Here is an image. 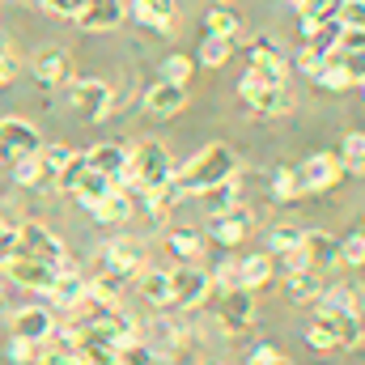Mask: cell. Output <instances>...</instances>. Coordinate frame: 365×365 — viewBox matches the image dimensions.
Listing matches in <instances>:
<instances>
[{"label": "cell", "instance_id": "5bb4252c", "mask_svg": "<svg viewBox=\"0 0 365 365\" xmlns=\"http://www.w3.org/2000/svg\"><path fill=\"white\" fill-rule=\"evenodd\" d=\"M34 77H38L43 90H60V86H68V81H73V56H68L64 47H47V51H38V56H34Z\"/></svg>", "mask_w": 365, "mask_h": 365}, {"label": "cell", "instance_id": "4dcf8cb0", "mask_svg": "<svg viewBox=\"0 0 365 365\" xmlns=\"http://www.w3.org/2000/svg\"><path fill=\"white\" fill-rule=\"evenodd\" d=\"M204 200H208V208H212V217H221V212H230L234 204H242V187H238V175L225 182H217L212 191H204Z\"/></svg>", "mask_w": 365, "mask_h": 365}, {"label": "cell", "instance_id": "9c48e42d", "mask_svg": "<svg viewBox=\"0 0 365 365\" xmlns=\"http://www.w3.org/2000/svg\"><path fill=\"white\" fill-rule=\"evenodd\" d=\"M255 323V293L251 289H225L221 306H217V327L225 336H242Z\"/></svg>", "mask_w": 365, "mask_h": 365}, {"label": "cell", "instance_id": "ab89813d", "mask_svg": "<svg viewBox=\"0 0 365 365\" xmlns=\"http://www.w3.org/2000/svg\"><path fill=\"white\" fill-rule=\"evenodd\" d=\"M38 365H86V361H81V353L73 349V340H68V336H60V344H56L51 353H43V361H38Z\"/></svg>", "mask_w": 365, "mask_h": 365}, {"label": "cell", "instance_id": "4316f807", "mask_svg": "<svg viewBox=\"0 0 365 365\" xmlns=\"http://www.w3.org/2000/svg\"><path fill=\"white\" fill-rule=\"evenodd\" d=\"M242 30V17L230 9V4H208L204 13V34H221V38H234Z\"/></svg>", "mask_w": 365, "mask_h": 365}, {"label": "cell", "instance_id": "681fc988", "mask_svg": "<svg viewBox=\"0 0 365 365\" xmlns=\"http://www.w3.org/2000/svg\"><path fill=\"white\" fill-rule=\"evenodd\" d=\"M9 255H17V225H4V230H0V264H4Z\"/></svg>", "mask_w": 365, "mask_h": 365}, {"label": "cell", "instance_id": "603a6c76", "mask_svg": "<svg viewBox=\"0 0 365 365\" xmlns=\"http://www.w3.org/2000/svg\"><path fill=\"white\" fill-rule=\"evenodd\" d=\"M276 276V259L268 251H259V255H247V259H238V289H264V284H272Z\"/></svg>", "mask_w": 365, "mask_h": 365}, {"label": "cell", "instance_id": "f35d334b", "mask_svg": "<svg viewBox=\"0 0 365 365\" xmlns=\"http://www.w3.org/2000/svg\"><path fill=\"white\" fill-rule=\"evenodd\" d=\"M153 361H158V353H149L145 340H132V344L115 349V365H153Z\"/></svg>", "mask_w": 365, "mask_h": 365}, {"label": "cell", "instance_id": "277c9868", "mask_svg": "<svg viewBox=\"0 0 365 365\" xmlns=\"http://www.w3.org/2000/svg\"><path fill=\"white\" fill-rule=\"evenodd\" d=\"M17 251L30 255V259L51 264L56 272H77V264H73V255L64 251V242H60L47 225H38V221H21V225H17Z\"/></svg>", "mask_w": 365, "mask_h": 365}, {"label": "cell", "instance_id": "1f68e13d", "mask_svg": "<svg viewBox=\"0 0 365 365\" xmlns=\"http://www.w3.org/2000/svg\"><path fill=\"white\" fill-rule=\"evenodd\" d=\"M13 182H21V187H47L51 175H47L43 158L30 153V158H17V162H13Z\"/></svg>", "mask_w": 365, "mask_h": 365}, {"label": "cell", "instance_id": "d6986e66", "mask_svg": "<svg viewBox=\"0 0 365 365\" xmlns=\"http://www.w3.org/2000/svg\"><path fill=\"white\" fill-rule=\"evenodd\" d=\"M251 225H255V221H251V212H247L242 204H234L230 212H221V217H217L212 238H217L221 247H242V242H247V234H251Z\"/></svg>", "mask_w": 365, "mask_h": 365}, {"label": "cell", "instance_id": "ffe728a7", "mask_svg": "<svg viewBox=\"0 0 365 365\" xmlns=\"http://www.w3.org/2000/svg\"><path fill=\"white\" fill-rule=\"evenodd\" d=\"M187 106V86H175V81H158L153 90L145 93V110L158 115V119H170Z\"/></svg>", "mask_w": 365, "mask_h": 365}, {"label": "cell", "instance_id": "ee69618b", "mask_svg": "<svg viewBox=\"0 0 365 365\" xmlns=\"http://www.w3.org/2000/svg\"><path fill=\"white\" fill-rule=\"evenodd\" d=\"M361 13H365V0H340L336 21H340L344 30H357V26H361Z\"/></svg>", "mask_w": 365, "mask_h": 365}, {"label": "cell", "instance_id": "3957f363", "mask_svg": "<svg viewBox=\"0 0 365 365\" xmlns=\"http://www.w3.org/2000/svg\"><path fill=\"white\" fill-rule=\"evenodd\" d=\"M306 340L314 353H336V349H361V314L340 310V306H319L314 323L306 327Z\"/></svg>", "mask_w": 365, "mask_h": 365}, {"label": "cell", "instance_id": "f546056e", "mask_svg": "<svg viewBox=\"0 0 365 365\" xmlns=\"http://www.w3.org/2000/svg\"><path fill=\"white\" fill-rule=\"evenodd\" d=\"M166 247H170L179 259H195V255L204 251V234L191 230V225H175V230H166Z\"/></svg>", "mask_w": 365, "mask_h": 365}, {"label": "cell", "instance_id": "836d02e7", "mask_svg": "<svg viewBox=\"0 0 365 365\" xmlns=\"http://www.w3.org/2000/svg\"><path fill=\"white\" fill-rule=\"evenodd\" d=\"M230 43H234V38L204 34V43H200V64H204V68H221V64L230 60Z\"/></svg>", "mask_w": 365, "mask_h": 365}, {"label": "cell", "instance_id": "74e56055", "mask_svg": "<svg viewBox=\"0 0 365 365\" xmlns=\"http://www.w3.org/2000/svg\"><path fill=\"white\" fill-rule=\"evenodd\" d=\"M9 361H13V365H38V361H43V344L13 336V340H9Z\"/></svg>", "mask_w": 365, "mask_h": 365}, {"label": "cell", "instance_id": "7402d4cb", "mask_svg": "<svg viewBox=\"0 0 365 365\" xmlns=\"http://www.w3.org/2000/svg\"><path fill=\"white\" fill-rule=\"evenodd\" d=\"M132 17H136L140 26L166 34V30L175 26V17H179V4H175V0H136V4H132Z\"/></svg>", "mask_w": 365, "mask_h": 365}, {"label": "cell", "instance_id": "cb8c5ba5", "mask_svg": "<svg viewBox=\"0 0 365 365\" xmlns=\"http://www.w3.org/2000/svg\"><path fill=\"white\" fill-rule=\"evenodd\" d=\"M136 200H145V212H149V217H153V221L162 225V221H166V217H170V212L179 208L182 191H179V182L170 179V182H162L158 191H149V195H136Z\"/></svg>", "mask_w": 365, "mask_h": 365}, {"label": "cell", "instance_id": "bcb514c9", "mask_svg": "<svg viewBox=\"0 0 365 365\" xmlns=\"http://www.w3.org/2000/svg\"><path fill=\"white\" fill-rule=\"evenodd\" d=\"M251 365H293V361H289L276 344H259V349L251 353Z\"/></svg>", "mask_w": 365, "mask_h": 365}, {"label": "cell", "instance_id": "52a82bcc", "mask_svg": "<svg viewBox=\"0 0 365 365\" xmlns=\"http://www.w3.org/2000/svg\"><path fill=\"white\" fill-rule=\"evenodd\" d=\"M166 276H170V306H179V310H195L212 297V276L195 264H182Z\"/></svg>", "mask_w": 365, "mask_h": 365}, {"label": "cell", "instance_id": "7bdbcfd3", "mask_svg": "<svg viewBox=\"0 0 365 365\" xmlns=\"http://www.w3.org/2000/svg\"><path fill=\"white\" fill-rule=\"evenodd\" d=\"M162 81H175V86L191 81V60H187V56H166V64H162Z\"/></svg>", "mask_w": 365, "mask_h": 365}, {"label": "cell", "instance_id": "b9f144b4", "mask_svg": "<svg viewBox=\"0 0 365 365\" xmlns=\"http://www.w3.org/2000/svg\"><path fill=\"white\" fill-rule=\"evenodd\" d=\"M293 4H297L302 17H314V21H327V17H336V9H340V0H293Z\"/></svg>", "mask_w": 365, "mask_h": 365}, {"label": "cell", "instance_id": "30bf717a", "mask_svg": "<svg viewBox=\"0 0 365 365\" xmlns=\"http://www.w3.org/2000/svg\"><path fill=\"white\" fill-rule=\"evenodd\" d=\"M344 179V166H340V158L336 153H314V158H306L302 162V170H297V182H302V195H323V191H331L336 182Z\"/></svg>", "mask_w": 365, "mask_h": 365}, {"label": "cell", "instance_id": "60d3db41", "mask_svg": "<svg viewBox=\"0 0 365 365\" xmlns=\"http://www.w3.org/2000/svg\"><path fill=\"white\" fill-rule=\"evenodd\" d=\"M340 264H349V268H361V259H365V234L357 230V234H349L344 242H340Z\"/></svg>", "mask_w": 365, "mask_h": 365}, {"label": "cell", "instance_id": "6da1fadb", "mask_svg": "<svg viewBox=\"0 0 365 365\" xmlns=\"http://www.w3.org/2000/svg\"><path fill=\"white\" fill-rule=\"evenodd\" d=\"M242 166H238V153L230 149V145H221V140H212V145H204L182 170H175V182H179L182 200L187 195H204V191H212L217 182L234 179Z\"/></svg>", "mask_w": 365, "mask_h": 365}, {"label": "cell", "instance_id": "8992f818", "mask_svg": "<svg viewBox=\"0 0 365 365\" xmlns=\"http://www.w3.org/2000/svg\"><path fill=\"white\" fill-rule=\"evenodd\" d=\"M68 102L77 106V115H86L90 123H102L110 119L115 110V90L98 77H81V81H68Z\"/></svg>", "mask_w": 365, "mask_h": 365}, {"label": "cell", "instance_id": "f907efd6", "mask_svg": "<svg viewBox=\"0 0 365 365\" xmlns=\"http://www.w3.org/2000/svg\"><path fill=\"white\" fill-rule=\"evenodd\" d=\"M9 81H13V60L0 51V86H9Z\"/></svg>", "mask_w": 365, "mask_h": 365}, {"label": "cell", "instance_id": "7c38bea8", "mask_svg": "<svg viewBox=\"0 0 365 365\" xmlns=\"http://www.w3.org/2000/svg\"><path fill=\"white\" fill-rule=\"evenodd\" d=\"M238 93L247 98V106H251L255 115H280V110H289L284 86H268L259 73H247V77L238 81Z\"/></svg>", "mask_w": 365, "mask_h": 365}, {"label": "cell", "instance_id": "f5cc1de1", "mask_svg": "<svg viewBox=\"0 0 365 365\" xmlns=\"http://www.w3.org/2000/svg\"><path fill=\"white\" fill-rule=\"evenodd\" d=\"M0 230H4V217H0Z\"/></svg>", "mask_w": 365, "mask_h": 365}, {"label": "cell", "instance_id": "ac0fdd59", "mask_svg": "<svg viewBox=\"0 0 365 365\" xmlns=\"http://www.w3.org/2000/svg\"><path fill=\"white\" fill-rule=\"evenodd\" d=\"M86 162H90V170L106 175L115 187H123V170H128V149H123V145L102 140V145H93L90 153H86Z\"/></svg>", "mask_w": 365, "mask_h": 365}, {"label": "cell", "instance_id": "83f0119b", "mask_svg": "<svg viewBox=\"0 0 365 365\" xmlns=\"http://www.w3.org/2000/svg\"><path fill=\"white\" fill-rule=\"evenodd\" d=\"M136 289L145 293V302H149V306H170V276H166V272H158V268H140Z\"/></svg>", "mask_w": 365, "mask_h": 365}, {"label": "cell", "instance_id": "e575fe53", "mask_svg": "<svg viewBox=\"0 0 365 365\" xmlns=\"http://www.w3.org/2000/svg\"><path fill=\"white\" fill-rule=\"evenodd\" d=\"M302 247V225H276L272 234H268V255H289V251H297Z\"/></svg>", "mask_w": 365, "mask_h": 365}, {"label": "cell", "instance_id": "f6af8a7d", "mask_svg": "<svg viewBox=\"0 0 365 365\" xmlns=\"http://www.w3.org/2000/svg\"><path fill=\"white\" fill-rule=\"evenodd\" d=\"M208 276H212V289H221V293L225 289H238V259H225L217 272H208Z\"/></svg>", "mask_w": 365, "mask_h": 365}, {"label": "cell", "instance_id": "f1b7e54d", "mask_svg": "<svg viewBox=\"0 0 365 365\" xmlns=\"http://www.w3.org/2000/svg\"><path fill=\"white\" fill-rule=\"evenodd\" d=\"M314 86H323V90H336V93H344V90H357L361 81L344 68V60H327L319 73H314Z\"/></svg>", "mask_w": 365, "mask_h": 365}, {"label": "cell", "instance_id": "8fae6325", "mask_svg": "<svg viewBox=\"0 0 365 365\" xmlns=\"http://www.w3.org/2000/svg\"><path fill=\"white\" fill-rule=\"evenodd\" d=\"M43 149V136H38V128L30 123V119H0V153L9 158V162H17V158H30V153H38Z\"/></svg>", "mask_w": 365, "mask_h": 365}, {"label": "cell", "instance_id": "5b68a950", "mask_svg": "<svg viewBox=\"0 0 365 365\" xmlns=\"http://www.w3.org/2000/svg\"><path fill=\"white\" fill-rule=\"evenodd\" d=\"M140 268H145V251H140V242H132V238H110V242L98 247V272L102 276L128 284V280L140 276Z\"/></svg>", "mask_w": 365, "mask_h": 365}, {"label": "cell", "instance_id": "7a4b0ae2", "mask_svg": "<svg viewBox=\"0 0 365 365\" xmlns=\"http://www.w3.org/2000/svg\"><path fill=\"white\" fill-rule=\"evenodd\" d=\"M175 179V162L166 153L162 140H140L136 149H128V170H123V187L132 195H149L162 182Z\"/></svg>", "mask_w": 365, "mask_h": 365}, {"label": "cell", "instance_id": "e0dca14e", "mask_svg": "<svg viewBox=\"0 0 365 365\" xmlns=\"http://www.w3.org/2000/svg\"><path fill=\"white\" fill-rule=\"evenodd\" d=\"M13 336L34 340V344H47V340L56 336V319H51V310H43V306H26V310H17V314H13Z\"/></svg>", "mask_w": 365, "mask_h": 365}, {"label": "cell", "instance_id": "44dd1931", "mask_svg": "<svg viewBox=\"0 0 365 365\" xmlns=\"http://www.w3.org/2000/svg\"><path fill=\"white\" fill-rule=\"evenodd\" d=\"M132 208H136V195H132L128 187H110V195H102L90 212H93V221L119 225V221H128V217H132Z\"/></svg>", "mask_w": 365, "mask_h": 365}, {"label": "cell", "instance_id": "7dc6e473", "mask_svg": "<svg viewBox=\"0 0 365 365\" xmlns=\"http://www.w3.org/2000/svg\"><path fill=\"white\" fill-rule=\"evenodd\" d=\"M38 4H43L47 13H56V17H77L86 0H38Z\"/></svg>", "mask_w": 365, "mask_h": 365}, {"label": "cell", "instance_id": "816d5d0a", "mask_svg": "<svg viewBox=\"0 0 365 365\" xmlns=\"http://www.w3.org/2000/svg\"><path fill=\"white\" fill-rule=\"evenodd\" d=\"M4 289H9V284H4V276H0V310H4Z\"/></svg>", "mask_w": 365, "mask_h": 365}, {"label": "cell", "instance_id": "d590c367", "mask_svg": "<svg viewBox=\"0 0 365 365\" xmlns=\"http://www.w3.org/2000/svg\"><path fill=\"white\" fill-rule=\"evenodd\" d=\"M340 149H344V153H340V166H344L349 175H361L365 170V136L361 132H349Z\"/></svg>", "mask_w": 365, "mask_h": 365}, {"label": "cell", "instance_id": "c3c4849f", "mask_svg": "<svg viewBox=\"0 0 365 365\" xmlns=\"http://www.w3.org/2000/svg\"><path fill=\"white\" fill-rule=\"evenodd\" d=\"M323 64H327V60H323L319 51H310V47H302V56H297V68H302V73H306L310 81H314V73H319Z\"/></svg>", "mask_w": 365, "mask_h": 365}, {"label": "cell", "instance_id": "d6a6232c", "mask_svg": "<svg viewBox=\"0 0 365 365\" xmlns=\"http://www.w3.org/2000/svg\"><path fill=\"white\" fill-rule=\"evenodd\" d=\"M51 297L60 302V306H77L81 297H86V280H81V272H56V284H51Z\"/></svg>", "mask_w": 365, "mask_h": 365}, {"label": "cell", "instance_id": "9a60e30c", "mask_svg": "<svg viewBox=\"0 0 365 365\" xmlns=\"http://www.w3.org/2000/svg\"><path fill=\"white\" fill-rule=\"evenodd\" d=\"M123 17H128L123 0H86L73 21H77L81 30H90V34H106V30H115Z\"/></svg>", "mask_w": 365, "mask_h": 365}, {"label": "cell", "instance_id": "db71d44e", "mask_svg": "<svg viewBox=\"0 0 365 365\" xmlns=\"http://www.w3.org/2000/svg\"><path fill=\"white\" fill-rule=\"evenodd\" d=\"M204 365H217V361H204Z\"/></svg>", "mask_w": 365, "mask_h": 365}, {"label": "cell", "instance_id": "8d00e7d4", "mask_svg": "<svg viewBox=\"0 0 365 365\" xmlns=\"http://www.w3.org/2000/svg\"><path fill=\"white\" fill-rule=\"evenodd\" d=\"M272 195L276 200H297L302 195V182H297V170H289V166H280V170H272Z\"/></svg>", "mask_w": 365, "mask_h": 365}, {"label": "cell", "instance_id": "2e32d148", "mask_svg": "<svg viewBox=\"0 0 365 365\" xmlns=\"http://www.w3.org/2000/svg\"><path fill=\"white\" fill-rule=\"evenodd\" d=\"M302 259H306V268H314V272H327L331 264H340V242L327 234V230H302Z\"/></svg>", "mask_w": 365, "mask_h": 365}, {"label": "cell", "instance_id": "4fadbf2b", "mask_svg": "<svg viewBox=\"0 0 365 365\" xmlns=\"http://www.w3.org/2000/svg\"><path fill=\"white\" fill-rule=\"evenodd\" d=\"M251 73H259L268 86H289V60L280 56L272 38H255L251 43Z\"/></svg>", "mask_w": 365, "mask_h": 365}, {"label": "cell", "instance_id": "484cf974", "mask_svg": "<svg viewBox=\"0 0 365 365\" xmlns=\"http://www.w3.org/2000/svg\"><path fill=\"white\" fill-rule=\"evenodd\" d=\"M110 187H115V182L106 179V175H98V170H90V162H86V170H81L77 182H73V195H77L86 208H93L102 195H110Z\"/></svg>", "mask_w": 365, "mask_h": 365}, {"label": "cell", "instance_id": "d4e9b609", "mask_svg": "<svg viewBox=\"0 0 365 365\" xmlns=\"http://www.w3.org/2000/svg\"><path fill=\"white\" fill-rule=\"evenodd\" d=\"M323 293H327L323 272H314V268L289 272V297H293V302H323Z\"/></svg>", "mask_w": 365, "mask_h": 365}, {"label": "cell", "instance_id": "ba28073f", "mask_svg": "<svg viewBox=\"0 0 365 365\" xmlns=\"http://www.w3.org/2000/svg\"><path fill=\"white\" fill-rule=\"evenodd\" d=\"M0 276H4V284L34 289V293H51V284H56V268H51V264L30 259V255H21V251L0 264Z\"/></svg>", "mask_w": 365, "mask_h": 365}]
</instances>
